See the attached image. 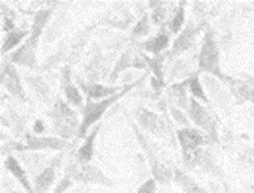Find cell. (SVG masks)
I'll return each mask as SVG.
<instances>
[{"instance_id": "cell-9", "label": "cell", "mask_w": 254, "mask_h": 193, "mask_svg": "<svg viewBox=\"0 0 254 193\" xmlns=\"http://www.w3.org/2000/svg\"><path fill=\"white\" fill-rule=\"evenodd\" d=\"M136 119L138 124L142 126L145 130L150 131L152 134H160L165 130V122L161 117L155 112L150 111L146 107H140L136 111Z\"/></svg>"}, {"instance_id": "cell-28", "label": "cell", "mask_w": 254, "mask_h": 193, "mask_svg": "<svg viewBox=\"0 0 254 193\" xmlns=\"http://www.w3.org/2000/svg\"><path fill=\"white\" fill-rule=\"evenodd\" d=\"M4 193H18V192H15V191H8V192H4Z\"/></svg>"}, {"instance_id": "cell-6", "label": "cell", "mask_w": 254, "mask_h": 193, "mask_svg": "<svg viewBox=\"0 0 254 193\" xmlns=\"http://www.w3.org/2000/svg\"><path fill=\"white\" fill-rule=\"evenodd\" d=\"M187 110L188 115H189L191 121H194L199 128L203 129L211 139H216L218 134H216V126L215 121H214V117L211 116L210 112L196 98H190Z\"/></svg>"}, {"instance_id": "cell-3", "label": "cell", "mask_w": 254, "mask_h": 193, "mask_svg": "<svg viewBox=\"0 0 254 193\" xmlns=\"http://www.w3.org/2000/svg\"><path fill=\"white\" fill-rule=\"evenodd\" d=\"M136 85H137V82L127 85V86H125L121 91H119L116 95L110 96V97L107 98H103V100L97 101V102H87L83 107V112H82V114H83V119H82L81 126H79V135L83 136V134H86V131L103 116V114L107 111L108 107L111 106V105H114L116 101H119L122 96L126 95V94L128 93L131 89H133Z\"/></svg>"}, {"instance_id": "cell-25", "label": "cell", "mask_w": 254, "mask_h": 193, "mask_svg": "<svg viewBox=\"0 0 254 193\" xmlns=\"http://www.w3.org/2000/svg\"><path fill=\"white\" fill-rule=\"evenodd\" d=\"M155 191H156V180L151 178V180H147L143 185H141L136 193H155Z\"/></svg>"}, {"instance_id": "cell-26", "label": "cell", "mask_w": 254, "mask_h": 193, "mask_svg": "<svg viewBox=\"0 0 254 193\" xmlns=\"http://www.w3.org/2000/svg\"><path fill=\"white\" fill-rule=\"evenodd\" d=\"M165 15H166L165 8H164V5H160L157 6V8H155L154 11H152V20H154L155 24H160V23L164 20Z\"/></svg>"}, {"instance_id": "cell-5", "label": "cell", "mask_w": 254, "mask_h": 193, "mask_svg": "<svg viewBox=\"0 0 254 193\" xmlns=\"http://www.w3.org/2000/svg\"><path fill=\"white\" fill-rule=\"evenodd\" d=\"M53 119L56 130L64 138H68L78 128L79 122L73 110L63 101H58L53 110ZM81 126V125H79Z\"/></svg>"}, {"instance_id": "cell-15", "label": "cell", "mask_w": 254, "mask_h": 193, "mask_svg": "<svg viewBox=\"0 0 254 193\" xmlns=\"http://www.w3.org/2000/svg\"><path fill=\"white\" fill-rule=\"evenodd\" d=\"M169 43H170V36H169L168 33L161 32L159 33L157 36L152 37L151 39L145 42V43L142 44V47L145 51L151 52L154 55L159 56L160 52L164 51V49L169 46Z\"/></svg>"}, {"instance_id": "cell-7", "label": "cell", "mask_w": 254, "mask_h": 193, "mask_svg": "<svg viewBox=\"0 0 254 193\" xmlns=\"http://www.w3.org/2000/svg\"><path fill=\"white\" fill-rule=\"evenodd\" d=\"M68 173L72 176L74 181L83 183H100V185L112 186L110 178H107L101 171H98L96 167H91L88 164H77V166H70L68 168Z\"/></svg>"}, {"instance_id": "cell-22", "label": "cell", "mask_w": 254, "mask_h": 193, "mask_svg": "<svg viewBox=\"0 0 254 193\" xmlns=\"http://www.w3.org/2000/svg\"><path fill=\"white\" fill-rule=\"evenodd\" d=\"M184 20H185V9H184V4L181 3L179 5L178 10H176L175 15L173 16V19L170 20L169 23V29H170L171 33L176 34V33L181 32V28L184 25Z\"/></svg>"}, {"instance_id": "cell-13", "label": "cell", "mask_w": 254, "mask_h": 193, "mask_svg": "<svg viewBox=\"0 0 254 193\" xmlns=\"http://www.w3.org/2000/svg\"><path fill=\"white\" fill-rule=\"evenodd\" d=\"M197 32V28H195L192 24L187 25L184 30H181L178 38L174 41L173 44V55H179L181 52H185L190 46H191L192 41L195 38V34Z\"/></svg>"}, {"instance_id": "cell-20", "label": "cell", "mask_w": 254, "mask_h": 193, "mask_svg": "<svg viewBox=\"0 0 254 193\" xmlns=\"http://www.w3.org/2000/svg\"><path fill=\"white\" fill-rule=\"evenodd\" d=\"M27 34L28 32H25V30H23V32H20V30H11V32H9L6 38L4 39L3 47H1V53H8L10 49H13L14 47L18 46L19 42L22 41Z\"/></svg>"}, {"instance_id": "cell-23", "label": "cell", "mask_w": 254, "mask_h": 193, "mask_svg": "<svg viewBox=\"0 0 254 193\" xmlns=\"http://www.w3.org/2000/svg\"><path fill=\"white\" fill-rule=\"evenodd\" d=\"M187 86L188 82L185 81L184 84L174 85V86L171 87V91H173L176 101H178L179 105H180L181 107H184V109H188V105H189V100L187 98Z\"/></svg>"}, {"instance_id": "cell-19", "label": "cell", "mask_w": 254, "mask_h": 193, "mask_svg": "<svg viewBox=\"0 0 254 193\" xmlns=\"http://www.w3.org/2000/svg\"><path fill=\"white\" fill-rule=\"evenodd\" d=\"M187 82L188 89H189V91L191 93L192 97L196 98V100H201L205 103H209V98L208 96H206V94L204 93V89L203 86H201V82L200 80H199V76H197V75L192 76L191 79L188 80Z\"/></svg>"}, {"instance_id": "cell-21", "label": "cell", "mask_w": 254, "mask_h": 193, "mask_svg": "<svg viewBox=\"0 0 254 193\" xmlns=\"http://www.w3.org/2000/svg\"><path fill=\"white\" fill-rule=\"evenodd\" d=\"M64 94L68 102L73 106H81L82 102H83V97H82L78 89L74 85L68 84V81L64 82Z\"/></svg>"}, {"instance_id": "cell-14", "label": "cell", "mask_w": 254, "mask_h": 193, "mask_svg": "<svg viewBox=\"0 0 254 193\" xmlns=\"http://www.w3.org/2000/svg\"><path fill=\"white\" fill-rule=\"evenodd\" d=\"M174 181L181 190L185 191L187 193H208L197 185L190 176H188L185 172L180 171V169H175V172H174Z\"/></svg>"}, {"instance_id": "cell-18", "label": "cell", "mask_w": 254, "mask_h": 193, "mask_svg": "<svg viewBox=\"0 0 254 193\" xmlns=\"http://www.w3.org/2000/svg\"><path fill=\"white\" fill-rule=\"evenodd\" d=\"M56 178V169L53 167H47L41 172L38 177L35 178L34 191L35 193H46L47 190L52 186Z\"/></svg>"}, {"instance_id": "cell-16", "label": "cell", "mask_w": 254, "mask_h": 193, "mask_svg": "<svg viewBox=\"0 0 254 193\" xmlns=\"http://www.w3.org/2000/svg\"><path fill=\"white\" fill-rule=\"evenodd\" d=\"M121 90L122 89H120V87H107L98 84L84 86V91L87 93V95L91 98H96V100H103V98H107L110 96H114Z\"/></svg>"}, {"instance_id": "cell-10", "label": "cell", "mask_w": 254, "mask_h": 193, "mask_svg": "<svg viewBox=\"0 0 254 193\" xmlns=\"http://www.w3.org/2000/svg\"><path fill=\"white\" fill-rule=\"evenodd\" d=\"M1 84L10 91L11 94H14L15 96L20 98H24V94H23V87L20 84V80L18 74H16L15 68L11 65H6L3 70V74H1Z\"/></svg>"}, {"instance_id": "cell-17", "label": "cell", "mask_w": 254, "mask_h": 193, "mask_svg": "<svg viewBox=\"0 0 254 193\" xmlns=\"http://www.w3.org/2000/svg\"><path fill=\"white\" fill-rule=\"evenodd\" d=\"M98 129H100V126H97L93 133H91L88 136H87L86 140H84V143H83V145L79 148L77 158H78V162L81 164H88L89 161L92 159L93 145H95V140H96V136H97Z\"/></svg>"}, {"instance_id": "cell-8", "label": "cell", "mask_w": 254, "mask_h": 193, "mask_svg": "<svg viewBox=\"0 0 254 193\" xmlns=\"http://www.w3.org/2000/svg\"><path fill=\"white\" fill-rule=\"evenodd\" d=\"M67 147V142L63 139L51 138V136L27 135V145L20 149L27 150H62Z\"/></svg>"}, {"instance_id": "cell-24", "label": "cell", "mask_w": 254, "mask_h": 193, "mask_svg": "<svg viewBox=\"0 0 254 193\" xmlns=\"http://www.w3.org/2000/svg\"><path fill=\"white\" fill-rule=\"evenodd\" d=\"M150 30V23H149V16L145 15L137 24L135 25L133 28V32H132V37L135 38H138V37H142V36H146L147 33Z\"/></svg>"}, {"instance_id": "cell-4", "label": "cell", "mask_w": 254, "mask_h": 193, "mask_svg": "<svg viewBox=\"0 0 254 193\" xmlns=\"http://www.w3.org/2000/svg\"><path fill=\"white\" fill-rule=\"evenodd\" d=\"M210 139L208 134H204L203 131L189 128V126L178 131V140L187 162H196L197 153H200V148L208 144Z\"/></svg>"}, {"instance_id": "cell-12", "label": "cell", "mask_w": 254, "mask_h": 193, "mask_svg": "<svg viewBox=\"0 0 254 193\" xmlns=\"http://www.w3.org/2000/svg\"><path fill=\"white\" fill-rule=\"evenodd\" d=\"M232 90L239 100L254 103V82L246 80H233L230 79Z\"/></svg>"}, {"instance_id": "cell-29", "label": "cell", "mask_w": 254, "mask_h": 193, "mask_svg": "<svg viewBox=\"0 0 254 193\" xmlns=\"http://www.w3.org/2000/svg\"><path fill=\"white\" fill-rule=\"evenodd\" d=\"M252 190H253V191H254V186H253V187H252Z\"/></svg>"}, {"instance_id": "cell-11", "label": "cell", "mask_w": 254, "mask_h": 193, "mask_svg": "<svg viewBox=\"0 0 254 193\" xmlns=\"http://www.w3.org/2000/svg\"><path fill=\"white\" fill-rule=\"evenodd\" d=\"M5 168L8 169L11 174H13L16 180H18V182H19L20 185L24 187V190L27 191L28 193H35L34 186L29 182V180H28V177H27V173H25V171L23 169V167L20 166V163L16 161L15 158L14 157L6 158Z\"/></svg>"}, {"instance_id": "cell-2", "label": "cell", "mask_w": 254, "mask_h": 193, "mask_svg": "<svg viewBox=\"0 0 254 193\" xmlns=\"http://www.w3.org/2000/svg\"><path fill=\"white\" fill-rule=\"evenodd\" d=\"M199 70L218 77L224 82H229L230 77L224 75L220 68V52L215 41L214 33L210 29L205 33L203 46L199 53Z\"/></svg>"}, {"instance_id": "cell-27", "label": "cell", "mask_w": 254, "mask_h": 193, "mask_svg": "<svg viewBox=\"0 0 254 193\" xmlns=\"http://www.w3.org/2000/svg\"><path fill=\"white\" fill-rule=\"evenodd\" d=\"M171 114H173L174 119L176 120L178 122H180V124H184V125L189 126V120L187 119V117L184 116V112H181L180 110H178L176 107H171Z\"/></svg>"}, {"instance_id": "cell-1", "label": "cell", "mask_w": 254, "mask_h": 193, "mask_svg": "<svg viewBox=\"0 0 254 193\" xmlns=\"http://www.w3.org/2000/svg\"><path fill=\"white\" fill-rule=\"evenodd\" d=\"M49 16H51V10H41L35 14L32 32H30V38L11 56V60L14 62L28 66V67H33L35 65V52H37V47H38L39 37H41L42 30L48 22Z\"/></svg>"}]
</instances>
